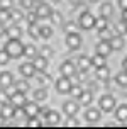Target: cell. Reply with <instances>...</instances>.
Returning <instances> with one entry per match:
<instances>
[{
    "label": "cell",
    "instance_id": "obj_1",
    "mask_svg": "<svg viewBox=\"0 0 127 129\" xmlns=\"http://www.w3.org/2000/svg\"><path fill=\"white\" fill-rule=\"evenodd\" d=\"M7 53H9V56L14 59L20 58L22 54H24V44L20 43L19 39H9V43L5 44V48H4Z\"/></svg>",
    "mask_w": 127,
    "mask_h": 129
},
{
    "label": "cell",
    "instance_id": "obj_2",
    "mask_svg": "<svg viewBox=\"0 0 127 129\" xmlns=\"http://www.w3.org/2000/svg\"><path fill=\"white\" fill-rule=\"evenodd\" d=\"M95 20L97 19L90 12H83V14H80L78 27H81V29H85V31H88V29H92V27H95Z\"/></svg>",
    "mask_w": 127,
    "mask_h": 129
},
{
    "label": "cell",
    "instance_id": "obj_3",
    "mask_svg": "<svg viewBox=\"0 0 127 129\" xmlns=\"http://www.w3.org/2000/svg\"><path fill=\"white\" fill-rule=\"evenodd\" d=\"M100 109L103 112H112L115 109V99L114 95H110V93H105V95L100 97Z\"/></svg>",
    "mask_w": 127,
    "mask_h": 129
},
{
    "label": "cell",
    "instance_id": "obj_4",
    "mask_svg": "<svg viewBox=\"0 0 127 129\" xmlns=\"http://www.w3.org/2000/svg\"><path fill=\"white\" fill-rule=\"evenodd\" d=\"M66 46L70 49H78L81 46V36L78 32H70L66 34Z\"/></svg>",
    "mask_w": 127,
    "mask_h": 129
},
{
    "label": "cell",
    "instance_id": "obj_5",
    "mask_svg": "<svg viewBox=\"0 0 127 129\" xmlns=\"http://www.w3.org/2000/svg\"><path fill=\"white\" fill-rule=\"evenodd\" d=\"M70 88H71V78L61 75V78L56 80V90L59 93H70Z\"/></svg>",
    "mask_w": 127,
    "mask_h": 129
},
{
    "label": "cell",
    "instance_id": "obj_6",
    "mask_svg": "<svg viewBox=\"0 0 127 129\" xmlns=\"http://www.w3.org/2000/svg\"><path fill=\"white\" fill-rule=\"evenodd\" d=\"M76 68H78V66L73 64L71 61H64V63L61 64V68H59V70H61V75H63V77L73 78L76 75Z\"/></svg>",
    "mask_w": 127,
    "mask_h": 129
},
{
    "label": "cell",
    "instance_id": "obj_7",
    "mask_svg": "<svg viewBox=\"0 0 127 129\" xmlns=\"http://www.w3.org/2000/svg\"><path fill=\"white\" fill-rule=\"evenodd\" d=\"M10 104H12L14 107H24L25 104H27V99H25V93L22 92H14L12 95H10Z\"/></svg>",
    "mask_w": 127,
    "mask_h": 129
},
{
    "label": "cell",
    "instance_id": "obj_8",
    "mask_svg": "<svg viewBox=\"0 0 127 129\" xmlns=\"http://www.w3.org/2000/svg\"><path fill=\"white\" fill-rule=\"evenodd\" d=\"M51 12H53V9H51L48 4H44V2H41V4L36 7V14H37L39 19H48L51 15Z\"/></svg>",
    "mask_w": 127,
    "mask_h": 129
},
{
    "label": "cell",
    "instance_id": "obj_9",
    "mask_svg": "<svg viewBox=\"0 0 127 129\" xmlns=\"http://www.w3.org/2000/svg\"><path fill=\"white\" fill-rule=\"evenodd\" d=\"M20 73H22V77H25V78H31V77H34V75H36V66H34V63H29V61H27V63H22L20 64Z\"/></svg>",
    "mask_w": 127,
    "mask_h": 129
},
{
    "label": "cell",
    "instance_id": "obj_10",
    "mask_svg": "<svg viewBox=\"0 0 127 129\" xmlns=\"http://www.w3.org/2000/svg\"><path fill=\"white\" fill-rule=\"evenodd\" d=\"M12 85H14V77L10 71L0 73V88H10Z\"/></svg>",
    "mask_w": 127,
    "mask_h": 129
},
{
    "label": "cell",
    "instance_id": "obj_11",
    "mask_svg": "<svg viewBox=\"0 0 127 129\" xmlns=\"http://www.w3.org/2000/svg\"><path fill=\"white\" fill-rule=\"evenodd\" d=\"M95 51H97V53H100V54H103V56H108V54L114 51V49H112V46H110V43H108L107 39H102L100 43L97 44Z\"/></svg>",
    "mask_w": 127,
    "mask_h": 129
},
{
    "label": "cell",
    "instance_id": "obj_12",
    "mask_svg": "<svg viewBox=\"0 0 127 129\" xmlns=\"http://www.w3.org/2000/svg\"><path fill=\"white\" fill-rule=\"evenodd\" d=\"M14 114H15V107H14L12 104H2V107H0V116L4 117V119H10V117H14Z\"/></svg>",
    "mask_w": 127,
    "mask_h": 129
},
{
    "label": "cell",
    "instance_id": "obj_13",
    "mask_svg": "<svg viewBox=\"0 0 127 129\" xmlns=\"http://www.w3.org/2000/svg\"><path fill=\"white\" fill-rule=\"evenodd\" d=\"M108 43H110V46H112V49H114V51H120L122 48H124V36L114 34L112 38L108 39Z\"/></svg>",
    "mask_w": 127,
    "mask_h": 129
},
{
    "label": "cell",
    "instance_id": "obj_14",
    "mask_svg": "<svg viewBox=\"0 0 127 129\" xmlns=\"http://www.w3.org/2000/svg\"><path fill=\"white\" fill-rule=\"evenodd\" d=\"M32 63H34V66H36L37 71H44L48 68V58H44L43 54L41 56H34L32 58Z\"/></svg>",
    "mask_w": 127,
    "mask_h": 129
},
{
    "label": "cell",
    "instance_id": "obj_15",
    "mask_svg": "<svg viewBox=\"0 0 127 129\" xmlns=\"http://www.w3.org/2000/svg\"><path fill=\"white\" fill-rule=\"evenodd\" d=\"M63 110L68 117H73V116H76V112H78V104L76 102H64Z\"/></svg>",
    "mask_w": 127,
    "mask_h": 129
},
{
    "label": "cell",
    "instance_id": "obj_16",
    "mask_svg": "<svg viewBox=\"0 0 127 129\" xmlns=\"http://www.w3.org/2000/svg\"><path fill=\"white\" fill-rule=\"evenodd\" d=\"M24 110H25V117H34V116H37L39 114V107H37V104L36 102H29V104H25L24 105Z\"/></svg>",
    "mask_w": 127,
    "mask_h": 129
},
{
    "label": "cell",
    "instance_id": "obj_17",
    "mask_svg": "<svg viewBox=\"0 0 127 129\" xmlns=\"http://www.w3.org/2000/svg\"><path fill=\"white\" fill-rule=\"evenodd\" d=\"M76 66H78V70L81 71H87L92 66V58H88V56H85V54H81L80 58H78V61H76Z\"/></svg>",
    "mask_w": 127,
    "mask_h": 129
},
{
    "label": "cell",
    "instance_id": "obj_18",
    "mask_svg": "<svg viewBox=\"0 0 127 129\" xmlns=\"http://www.w3.org/2000/svg\"><path fill=\"white\" fill-rule=\"evenodd\" d=\"M44 121H48V124L54 126L59 122V114L56 110H44Z\"/></svg>",
    "mask_w": 127,
    "mask_h": 129
},
{
    "label": "cell",
    "instance_id": "obj_19",
    "mask_svg": "<svg viewBox=\"0 0 127 129\" xmlns=\"http://www.w3.org/2000/svg\"><path fill=\"white\" fill-rule=\"evenodd\" d=\"M5 34L9 36V39H19L20 34H22V29H20L17 24H14V26H10L9 29H5Z\"/></svg>",
    "mask_w": 127,
    "mask_h": 129
},
{
    "label": "cell",
    "instance_id": "obj_20",
    "mask_svg": "<svg viewBox=\"0 0 127 129\" xmlns=\"http://www.w3.org/2000/svg\"><path fill=\"white\" fill-rule=\"evenodd\" d=\"M87 121L88 122H97V121H100V110L95 109V107H90L88 110H87Z\"/></svg>",
    "mask_w": 127,
    "mask_h": 129
},
{
    "label": "cell",
    "instance_id": "obj_21",
    "mask_svg": "<svg viewBox=\"0 0 127 129\" xmlns=\"http://www.w3.org/2000/svg\"><path fill=\"white\" fill-rule=\"evenodd\" d=\"M115 117H117V121H120V122L127 121V104H122V105L117 107V110H115Z\"/></svg>",
    "mask_w": 127,
    "mask_h": 129
},
{
    "label": "cell",
    "instance_id": "obj_22",
    "mask_svg": "<svg viewBox=\"0 0 127 129\" xmlns=\"http://www.w3.org/2000/svg\"><path fill=\"white\" fill-rule=\"evenodd\" d=\"M105 58H107V56H103V54H100V53H95V56L92 58V66H95V68L105 66V64H107Z\"/></svg>",
    "mask_w": 127,
    "mask_h": 129
},
{
    "label": "cell",
    "instance_id": "obj_23",
    "mask_svg": "<svg viewBox=\"0 0 127 129\" xmlns=\"http://www.w3.org/2000/svg\"><path fill=\"white\" fill-rule=\"evenodd\" d=\"M78 100H80L81 105H90L92 100H93V95H92V92H90V90H83V93L78 97Z\"/></svg>",
    "mask_w": 127,
    "mask_h": 129
},
{
    "label": "cell",
    "instance_id": "obj_24",
    "mask_svg": "<svg viewBox=\"0 0 127 129\" xmlns=\"http://www.w3.org/2000/svg\"><path fill=\"white\" fill-rule=\"evenodd\" d=\"M110 77V70H108V66H100V68H97V78L98 80H108Z\"/></svg>",
    "mask_w": 127,
    "mask_h": 129
},
{
    "label": "cell",
    "instance_id": "obj_25",
    "mask_svg": "<svg viewBox=\"0 0 127 129\" xmlns=\"http://www.w3.org/2000/svg\"><path fill=\"white\" fill-rule=\"evenodd\" d=\"M114 34H119V36L127 34V22H124V20L117 22V24L114 26Z\"/></svg>",
    "mask_w": 127,
    "mask_h": 129
},
{
    "label": "cell",
    "instance_id": "obj_26",
    "mask_svg": "<svg viewBox=\"0 0 127 129\" xmlns=\"http://www.w3.org/2000/svg\"><path fill=\"white\" fill-rule=\"evenodd\" d=\"M53 36V29H51V26H39V38L43 39H48Z\"/></svg>",
    "mask_w": 127,
    "mask_h": 129
},
{
    "label": "cell",
    "instance_id": "obj_27",
    "mask_svg": "<svg viewBox=\"0 0 127 129\" xmlns=\"http://www.w3.org/2000/svg\"><path fill=\"white\" fill-rule=\"evenodd\" d=\"M112 12H114V7H112V4H102L100 7V14L103 15V17H112Z\"/></svg>",
    "mask_w": 127,
    "mask_h": 129
},
{
    "label": "cell",
    "instance_id": "obj_28",
    "mask_svg": "<svg viewBox=\"0 0 127 129\" xmlns=\"http://www.w3.org/2000/svg\"><path fill=\"white\" fill-rule=\"evenodd\" d=\"M46 99H48V92H46L44 87H43V88H37V90L34 92V100H36V102H43Z\"/></svg>",
    "mask_w": 127,
    "mask_h": 129
},
{
    "label": "cell",
    "instance_id": "obj_29",
    "mask_svg": "<svg viewBox=\"0 0 127 129\" xmlns=\"http://www.w3.org/2000/svg\"><path fill=\"white\" fill-rule=\"evenodd\" d=\"M49 19H51V24H53V26H61V24H63V15L59 12H51Z\"/></svg>",
    "mask_w": 127,
    "mask_h": 129
},
{
    "label": "cell",
    "instance_id": "obj_30",
    "mask_svg": "<svg viewBox=\"0 0 127 129\" xmlns=\"http://www.w3.org/2000/svg\"><path fill=\"white\" fill-rule=\"evenodd\" d=\"M15 90L22 92V93H27V92H29V82H27V80H19V82L15 83Z\"/></svg>",
    "mask_w": 127,
    "mask_h": 129
},
{
    "label": "cell",
    "instance_id": "obj_31",
    "mask_svg": "<svg viewBox=\"0 0 127 129\" xmlns=\"http://www.w3.org/2000/svg\"><path fill=\"white\" fill-rule=\"evenodd\" d=\"M95 27L98 29V31L107 29V27H108V19H107V17H103V15H102V17H98V19L95 20Z\"/></svg>",
    "mask_w": 127,
    "mask_h": 129
},
{
    "label": "cell",
    "instance_id": "obj_32",
    "mask_svg": "<svg viewBox=\"0 0 127 129\" xmlns=\"http://www.w3.org/2000/svg\"><path fill=\"white\" fill-rule=\"evenodd\" d=\"M22 19H24V15H22V12H20L19 9L10 10V20H14V24H19Z\"/></svg>",
    "mask_w": 127,
    "mask_h": 129
},
{
    "label": "cell",
    "instance_id": "obj_33",
    "mask_svg": "<svg viewBox=\"0 0 127 129\" xmlns=\"http://www.w3.org/2000/svg\"><path fill=\"white\" fill-rule=\"evenodd\" d=\"M115 82H117V85H120V87H127V71H120L115 77Z\"/></svg>",
    "mask_w": 127,
    "mask_h": 129
},
{
    "label": "cell",
    "instance_id": "obj_34",
    "mask_svg": "<svg viewBox=\"0 0 127 129\" xmlns=\"http://www.w3.org/2000/svg\"><path fill=\"white\" fill-rule=\"evenodd\" d=\"M81 93H83V88L80 87V85H71V88H70V95H71V97L78 99Z\"/></svg>",
    "mask_w": 127,
    "mask_h": 129
},
{
    "label": "cell",
    "instance_id": "obj_35",
    "mask_svg": "<svg viewBox=\"0 0 127 129\" xmlns=\"http://www.w3.org/2000/svg\"><path fill=\"white\" fill-rule=\"evenodd\" d=\"M37 82H39V85L48 87V85L51 83V77H49V75H46V73H41V75L37 77Z\"/></svg>",
    "mask_w": 127,
    "mask_h": 129
},
{
    "label": "cell",
    "instance_id": "obj_36",
    "mask_svg": "<svg viewBox=\"0 0 127 129\" xmlns=\"http://www.w3.org/2000/svg\"><path fill=\"white\" fill-rule=\"evenodd\" d=\"M27 126L29 127H41L43 122L37 119V116H34V117H27Z\"/></svg>",
    "mask_w": 127,
    "mask_h": 129
},
{
    "label": "cell",
    "instance_id": "obj_37",
    "mask_svg": "<svg viewBox=\"0 0 127 129\" xmlns=\"http://www.w3.org/2000/svg\"><path fill=\"white\" fill-rule=\"evenodd\" d=\"M24 56H27V58H34V56H36V48H34L32 44L24 46Z\"/></svg>",
    "mask_w": 127,
    "mask_h": 129
},
{
    "label": "cell",
    "instance_id": "obj_38",
    "mask_svg": "<svg viewBox=\"0 0 127 129\" xmlns=\"http://www.w3.org/2000/svg\"><path fill=\"white\" fill-rule=\"evenodd\" d=\"M10 20V10H7V9H0V22L2 24H5Z\"/></svg>",
    "mask_w": 127,
    "mask_h": 129
},
{
    "label": "cell",
    "instance_id": "obj_39",
    "mask_svg": "<svg viewBox=\"0 0 127 129\" xmlns=\"http://www.w3.org/2000/svg\"><path fill=\"white\" fill-rule=\"evenodd\" d=\"M10 102V93H7L5 88H0V104H9Z\"/></svg>",
    "mask_w": 127,
    "mask_h": 129
},
{
    "label": "cell",
    "instance_id": "obj_40",
    "mask_svg": "<svg viewBox=\"0 0 127 129\" xmlns=\"http://www.w3.org/2000/svg\"><path fill=\"white\" fill-rule=\"evenodd\" d=\"M29 34H31L34 39H39V26L37 24H31V26H29Z\"/></svg>",
    "mask_w": 127,
    "mask_h": 129
},
{
    "label": "cell",
    "instance_id": "obj_41",
    "mask_svg": "<svg viewBox=\"0 0 127 129\" xmlns=\"http://www.w3.org/2000/svg\"><path fill=\"white\" fill-rule=\"evenodd\" d=\"M9 59H10L9 53H7L5 49H0V64H7V63H9Z\"/></svg>",
    "mask_w": 127,
    "mask_h": 129
},
{
    "label": "cell",
    "instance_id": "obj_42",
    "mask_svg": "<svg viewBox=\"0 0 127 129\" xmlns=\"http://www.w3.org/2000/svg\"><path fill=\"white\" fill-rule=\"evenodd\" d=\"M37 19H39V17H37V14H36V10L27 14V24H29V26H31V24H36Z\"/></svg>",
    "mask_w": 127,
    "mask_h": 129
},
{
    "label": "cell",
    "instance_id": "obj_43",
    "mask_svg": "<svg viewBox=\"0 0 127 129\" xmlns=\"http://www.w3.org/2000/svg\"><path fill=\"white\" fill-rule=\"evenodd\" d=\"M53 48H49V46H43V49H41V54L44 56V58H51L53 56Z\"/></svg>",
    "mask_w": 127,
    "mask_h": 129
},
{
    "label": "cell",
    "instance_id": "obj_44",
    "mask_svg": "<svg viewBox=\"0 0 127 129\" xmlns=\"http://www.w3.org/2000/svg\"><path fill=\"white\" fill-rule=\"evenodd\" d=\"M14 5V0H0V9H7V10H10Z\"/></svg>",
    "mask_w": 127,
    "mask_h": 129
},
{
    "label": "cell",
    "instance_id": "obj_45",
    "mask_svg": "<svg viewBox=\"0 0 127 129\" xmlns=\"http://www.w3.org/2000/svg\"><path fill=\"white\" fill-rule=\"evenodd\" d=\"M98 36H100L102 39H107V41L112 38V34H110V29H108V27H107V29H102V31H98Z\"/></svg>",
    "mask_w": 127,
    "mask_h": 129
},
{
    "label": "cell",
    "instance_id": "obj_46",
    "mask_svg": "<svg viewBox=\"0 0 127 129\" xmlns=\"http://www.w3.org/2000/svg\"><path fill=\"white\" fill-rule=\"evenodd\" d=\"M34 2L36 0H20V5L24 7V9H27V10H31L32 7H34Z\"/></svg>",
    "mask_w": 127,
    "mask_h": 129
},
{
    "label": "cell",
    "instance_id": "obj_47",
    "mask_svg": "<svg viewBox=\"0 0 127 129\" xmlns=\"http://www.w3.org/2000/svg\"><path fill=\"white\" fill-rule=\"evenodd\" d=\"M75 29H76V24H75V22H71V20L64 26V32H66V34H70V32H76Z\"/></svg>",
    "mask_w": 127,
    "mask_h": 129
},
{
    "label": "cell",
    "instance_id": "obj_48",
    "mask_svg": "<svg viewBox=\"0 0 127 129\" xmlns=\"http://www.w3.org/2000/svg\"><path fill=\"white\" fill-rule=\"evenodd\" d=\"M66 126H68V127H70V126H80V124L76 122V119H73V117H68V122H66Z\"/></svg>",
    "mask_w": 127,
    "mask_h": 129
},
{
    "label": "cell",
    "instance_id": "obj_49",
    "mask_svg": "<svg viewBox=\"0 0 127 129\" xmlns=\"http://www.w3.org/2000/svg\"><path fill=\"white\" fill-rule=\"evenodd\" d=\"M119 7H120L122 10H125L127 9V0H119Z\"/></svg>",
    "mask_w": 127,
    "mask_h": 129
},
{
    "label": "cell",
    "instance_id": "obj_50",
    "mask_svg": "<svg viewBox=\"0 0 127 129\" xmlns=\"http://www.w3.org/2000/svg\"><path fill=\"white\" fill-rule=\"evenodd\" d=\"M68 2H70V5H73V7H78L81 4V0H68Z\"/></svg>",
    "mask_w": 127,
    "mask_h": 129
},
{
    "label": "cell",
    "instance_id": "obj_51",
    "mask_svg": "<svg viewBox=\"0 0 127 129\" xmlns=\"http://www.w3.org/2000/svg\"><path fill=\"white\" fill-rule=\"evenodd\" d=\"M5 24H2V22H0V36H4V34H5Z\"/></svg>",
    "mask_w": 127,
    "mask_h": 129
},
{
    "label": "cell",
    "instance_id": "obj_52",
    "mask_svg": "<svg viewBox=\"0 0 127 129\" xmlns=\"http://www.w3.org/2000/svg\"><path fill=\"white\" fill-rule=\"evenodd\" d=\"M122 20L127 22V9H125V10H122Z\"/></svg>",
    "mask_w": 127,
    "mask_h": 129
},
{
    "label": "cell",
    "instance_id": "obj_53",
    "mask_svg": "<svg viewBox=\"0 0 127 129\" xmlns=\"http://www.w3.org/2000/svg\"><path fill=\"white\" fill-rule=\"evenodd\" d=\"M122 66H124V71H127V58L122 61Z\"/></svg>",
    "mask_w": 127,
    "mask_h": 129
},
{
    "label": "cell",
    "instance_id": "obj_54",
    "mask_svg": "<svg viewBox=\"0 0 127 129\" xmlns=\"http://www.w3.org/2000/svg\"><path fill=\"white\" fill-rule=\"evenodd\" d=\"M4 121H5V119H4V117L0 116V127H2V126H4Z\"/></svg>",
    "mask_w": 127,
    "mask_h": 129
},
{
    "label": "cell",
    "instance_id": "obj_55",
    "mask_svg": "<svg viewBox=\"0 0 127 129\" xmlns=\"http://www.w3.org/2000/svg\"><path fill=\"white\" fill-rule=\"evenodd\" d=\"M90 2H92V4H95V2H98V0H90Z\"/></svg>",
    "mask_w": 127,
    "mask_h": 129
},
{
    "label": "cell",
    "instance_id": "obj_56",
    "mask_svg": "<svg viewBox=\"0 0 127 129\" xmlns=\"http://www.w3.org/2000/svg\"><path fill=\"white\" fill-rule=\"evenodd\" d=\"M36 2H44V0H36Z\"/></svg>",
    "mask_w": 127,
    "mask_h": 129
}]
</instances>
